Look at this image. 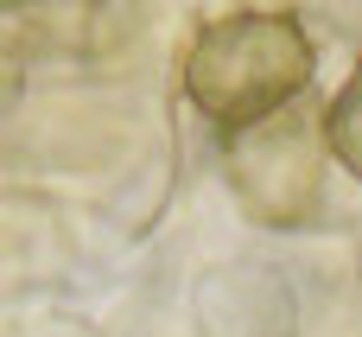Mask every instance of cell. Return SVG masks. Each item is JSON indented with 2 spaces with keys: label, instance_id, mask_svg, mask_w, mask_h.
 <instances>
[{
  "label": "cell",
  "instance_id": "2",
  "mask_svg": "<svg viewBox=\"0 0 362 337\" xmlns=\"http://www.w3.org/2000/svg\"><path fill=\"white\" fill-rule=\"evenodd\" d=\"M325 166H331L325 134L318 121L299 115V102L248 134H229V185L248 204V217H261L267 229H305L318 217Z\"/></svg>",
  "mask_w": 362,
  "mask_h": 337
},
{
  "label": "cell",
  "instance_id": "3",
  "mask_svg": "<svg viewBox=\"0 0 362 337\" xmlns=\"http://www.w3.org/2000/svg\"><path fill=\"white\" fill-rule=\"evenodd\" d=\"M318 134H325L331 166L362 185V57H356V70L337 83V96L318 108Z\"/></svg>",
  "mask_w": 362,
  "mask_h": 337
},
{
  "label": "cell",
  "instance_id": "1",
  "mask_svg": "<svg viewBox=\"0 0 362 337\" xmlns=\"http://www.w3.org/2000/svg\"><path fill=\"white\" fill-rule=\"evenodd\" d=\"M318 51L293 13H223L204 19L178 57L185 102L223 134H248L267 115L305 102Z\"/></svg>",
  "mask_w": 362,
  "mask_h": 337
}]
</instances>
